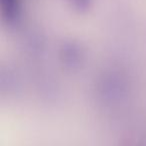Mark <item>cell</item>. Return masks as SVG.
<instances>
[{"mask_svg":"<svg viewBox=\"0 0 146 146\" xmlns=\"http://www.w3.org/2000/svg\"><path fill=\"white\" fill-rule=\"evenodd\" d=\"M0 8L6 23L14 25L19 21L22 13L21 0H0Z\"/></svg>","mask_w":146,"mask_h":146,"instance_id":"6da1fadb","label":"cell"},{"mask_svg":"<svg viewBox=\"0 0 146 146\" xmlns=\"http://www.w3.org/2000/svg\"><path fill=\"white\" fill-rule=\"evenodd\" d=\"M71 7L78 11H85L90 7L92 0H66Z\"/></svg>","mask_w":146,"mask_h":146,"instance_id":"7a4b0ae2","label":"cell"}]
</instances>
